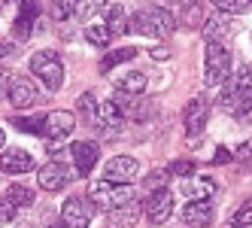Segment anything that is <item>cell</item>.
<instances>
[{"label":"cell","mask_w":252,"mask_h":228,"mask_svg":"<svg viewBox=\"0 0 252 228\" xmlns=\"http://www.w3.org/2000/svg\"><path fill=\"white\" fill-rule=\"evenodd\" d=\"M219 107L231 116H243L252 110V67L249 64L237 67V73L228 76V82L222 85Z\"/></svg>","instance_id":"1"},{"label":"cell","mask_w":252,"mask_h":228,"mask_svg":"<svg viewBox=\"0 0 252 228\" xmlns=\"http://www.w3.org/2000/svg\"><path fill=\"white\" fill-rule=\"evenodd\" d=\"M176 31V15L164 6H146L128 19V33L140 37H170Z\"/></svg>","instance_id":"2"},{"label":"cell","mask_w":252,"mask_h":228,"mask_svg":"<svg viewBox=\"0 0 252 228\" xmlns=\"http://www.w3.org/2000/svg\"><path fill=\"white\" fill-rule=\"evenodd\" d=\"M131 198H134L131 183H113V180L103 177V180H97V183L88 186V201L94 204V210H106V213H110L113 207L131 201Z\"/></svg>","instance_id":"3"},{"label":"cell","mask_w":252,"mask_h":228,"mask_svg":"<svg viewBox=\"0 0 252 228\" xmlns=\"http://www.w3.org/2000/svg\"><path fill=\"white\" fill-rule=\"evenodd\" d=\"M231 76V55L222 43H207V55H204V82L210 89H222Z\"/></svg>","instance_id":"4"},{"label":"cell","mask_w":252,"mask_h":228,"mask_svg":"<svg viewBox=\"0 0 252 228\" xmlns=\"http://www.w3.org/2000/svg\"><path fill=\"white\" fill-rule=\"evenodd\" d=\"M31 73L46 85V92H58L64 85V64L55 52H37L31 58Z\"/></svg>","instance_id":"5"},{"label":"cell","mask_w":252,"mask_h":228,"mask_svg":"<svg viewBox=\"0 0 252 228\" xmlns=\"http://www.w3.org/2000/svg\"><path fill=\"white\" fill-rule=\"evenodd\" d=\"M173 192L164 186V189H155V192H149L146 195V204H143V210H146V219L152 222V225H164V222H170V216H173Z\"/></svg>","instance_id":"6"},{"label":"cell","mask_w":252,"mask_h":228,"mask_svg":"<svg viewBox=\"0 0 252 228\" xmlns=\"http://www.w3.org/2000/svg\"><path fill=\"white\" fill-rule=\"evenodd\" d=\"M94 216V204L88 198H67L61 207V228H88Z\"/></svg>","instance_id":"7"},{"label":"cell","mask_w":252,"mask_h":228,"mask_svg":"<svg viewBox=\"0 0 252 228\" xmlns=\"http://www.w3.org/2000/svg\"><path fill=\"white\" fill-rule=\"evenodd\" d=\"M183 122H186V134H189V137H201L204 128H207V122H210V100H207L204 95L191 98L189 107H186Z\"/></svg>","instance_id":"8"},{"label":"cell","mask_w":252,"mask_h":228,"mask_svg":"<svg viewBox=\"0 0 252 228\" xmlns=\"http://www.w3.org/2000/svg\"><path fill=\"white\" fill-rule=\"evenodd\" d=\"M76 128V119L73 113H67V110H52L49 116H43V137L46 140H67L70 134H73Z\"/></svg>","instance_id":"9"},{"label":"cell","mask_w":252,"mask_h":228,"mask_svg":"<svg viewBox=\"0 0 252 228\" xmlns=\"http://www.w3.org/2000/svg\"><path fill=\"white\" fill-rule=\"evenodd\" d=\"M6 100L12 103V107H19V110H28V107H33V103L40 100L33 79H25V76H19V73H12V79H9V89H6Z\"/></svg>","instance_id":"10"},{"label":"cell","mask_w":252,"mask_h":228,"mask_svg":"<svg viewBox=\"0 0 252 228\" xmlns=\"http://www.w3.org/2000/svg\"><path fill=\"white\" fill-rule=\"evenodd\" d=\"M70 180V167L67 164H61V162H49V164H43L40 167V173H37V183H40V189H46V192H61Z\"/></svg>","instance_id":"11"},{"label":"cell","mask_w":252,"mask_h":228,"mask_svg":"<svg viewBox=\"0 0 252 228\" xmlns=\"http://www.w3.org/2000/svg\"><path fill=\"white\" fill-rule=\"evenodd\" d=\"M137 170H140L137 159H131V155H116V159L106 162L103 177L113 180V183H131V180L137 177Z\"/></svg>","instance_id":"12"},{"label":"cell","mask_w":252,"mask_h":228,"mask_svg":"<svg viewBox=\"0 0 252 228\" xmlns=\"http://www.w3.org/2000/svg\"><path fill=\"white\" fill-rule=\"evenodd\" d=\"M97 155H100L97 146L88 143V140H76V143L70 146V159H73L79 177H88V173H92V167L97 164Z\"/></svg>","instance_id":"13"},{"label":"cell","mask_w":252,"mask_h":228,"mask_svg":"<svg viewBox=\"0 0 252 228\" xmlns=\"http://www.w3.org/2000/svg\"><path fill=\"white\" fill-rule=\"evenodd\" d=\"M33 167V159L28 149H6L0 152V170L9 173V177H19V173H28Z\"/></svg>","instance_id":"14"},{"label":"cell","mask_w":252,"mask_h":228,"mask_svg":"<svg viewBox=\"0 0 252 228\" xmlns=\"http://www.w3.org/2000/svg\"><path fill=\"white\" fill-rule=\"evenodd\" d=\"M183 192L189 195V201H213L219 186H216V180H210V177H194V173H189L183 180Z\"/></svg>","instance_id":"15"},{"label":"cell","mask_w":252,"mask_h":228,"mask_svg":"<svg viewBox=\"0 0 252 228\" xmlns=\"http://www.w3.org/2000/svg\"><path fill=\"white\" fill-rule=\"evenodd\" d=\"M140 216H143V204L131 198V201L110 210V228H134Z\"/></svg>","instance_id":"16"},{"label":"cell","mask_w":252,"mask_h":228,"mask_svg":"<svg viewBox=\"0 0 252 228\" xmlns=\"http://www.w3.org/2000/svg\"><path fill=\"white\" fill-rule=\"evenodd\" d=\"M183 222L189 228H207L213 222V204L210 201H189V207L183 210Z\"/></svg>","instance_id":"17"},{"label":"cell","mask_w":252,"mask_h":228,"mask_svg":"<svg viewBox=\"0 0 252 228\" xmlns=\"http://www.w3.org/2000/svg\"><path fill=\"white\" fill-rule=\"evenodd\" d=\"M231 22H228V15L225 12H213L210 19L204 22V37H207V43H222V40H228L231 37Z\"/></svg>","instance_id":"18"},{"label":"cell","mask_w":252,"mask_h":228,"mask_svg":"<svg viewBox=\"0 0 252 228\" xmlns=\"http://www.w3.org/2000/svg\"><path fill=\"white\" fill-rule=\"evenodd\" d=\"M122 119H125V113H122V107L116 100H103V103H97V113H94V122L100 128H122Z\"/></svg>","instance_id":"19"},{"label":"cell","mask_w":252,"mask_h":228,"mask_svg":"<svg viewBox=\"0 0 252 228\" xmlns=\"http://www.w3.org/2000/svg\"><path fill=\"white\" fill-rule=\"evenodd\" d=\"M146 85H149V79H146V73H140V70H131V73H122L119 79H116V89L122 92V95H143L146 92Z\"/></svg>","instance_id":"20"},{"label":"cell","mask_w":252,"mask_h":228,"mask_svg":"<svg viewBox=\"0 0 252 228\" xmlns=\"http://www.w3.org/2000/svg\"><path fill=\"white\" fill-rule=\"evenodd\" d=\"M15 210H28V207H33V201H37V195H33V189H28V186H22V183H12L9 189H6V195H3Z\"/></svg>","instance_id":"21"},{"label":"cell","mask_w":252,"mask_h":228,"mask_svg":"<svg viewBox=\"0 0 252 228\" xmlns=\"http://www.w3.org/2000/svg\"><path fill=\"white\" fill-rule=\"evenodd\" d=\"M82 37L88 40V43H92V46H97V49H103L106 43H110L113 40V31L110 28H106V22H92V25H85V31H82Z\"/></svg>","instance_id":"22"},{"label":"cell","mask_w":252,"mask_h":228,"mask_svg":"<svg viewBox=\"0 0 252 228\" xmlns=\"http://www.w3.org/2000/svg\"><path fill=\"white\" fill-rule=\"evenodd\" d=\"M140 52L134 49V46H122V49H113L110 55H106L103 61H100V70L103 73H110V70L116 67V64H125V61H131V58H137Z\"/></svg>","instance_id":"23"},{"label":"cell","mask_w":252,"mask_h":228,"mask_svg":"<svg viewBox=\"0 0 252 228\" xmlns=\"http://www.w3.org/2000/svg\"><path fill=\"white\" fill-rule=\"evenodd\" d=\"M106 28L113 31V37H116V33H128V15H125L122 6H110V15H106Z\"/></svg>","instance_id":"24"},{"label":"cell","mask_w":252,"mask_h":228,"mask_svg":"<svg viewBox=\"0 0 252 228\" xmlns=\"http://www.w3.org/2000/svg\"><path fill=\"white\" fill-rule=\"evenodd\" d=\"M213 6L216 12H225V15H243L252 6V0H213Z\"/></svg>","instance_id":"25"},{"label":"cell","mask_w":252,"mask_h":228,"mask_svg":"<svg viewBox=\"0 0 252 228\" xmlns=\"http://www.w3.org/2000/svg\"><path fill=\"white\" fill-rule=\"evenodd\" d=\"M33 19H37V15L22 12L19 19H15V25H12V37H15V40H28L31 33H33Z\"/></svg>","instance_id":"26"},{"label":"cell","mask_w":252,"mask_h":228,"mask_svg":"<svg viewBox=\"0 0 252 228\" xmlns=\"http://www.w3.org/2000/svg\"><path fill=\"white\" fill-rule=\"evenodd\" d=\"M12 125L19 131H25V134H40L43 131V116H28V119L12 116Z\"/></svg>","instance_id":"27"},{"label":"cell","mask_w":252,"mask_h":228,"mask_svg":"<svg viewBox=\"0 0 252 228\" xmlns=\"http://www.w3.org/2000/svg\"><path fill=\"white\" fill-rule=\"evenodd\" d=\"M73 9H76V0H52V19L55 22H64V19H70L73 15Z\"/></svg>","instance_id":"28"},{"label":"cell","mask_w":252,"mask_h":228,"mask_svg":"<svg viewBox=\"0 0 252 228\" xmlns=\"http://www.w3.org/2000/svg\"><path fill=\"white\" fill-rule=\"evenodd\" d=\"M231 222H237V225H243V228L252 225V198H246L237 210H234V219H231Z\"/></svg>","instance_id":"29"},{"label":"cell","mask_w":252,"mask_h":228,"mask_svg":"<svg viewBox=\"0 0 252 228\" xmlns=\"http://www.w3.org/2000/svg\"><path fill=\"white\" fill-rule=\"evenodd\" d=\"M100 6H106V0H76V9H73V15H92V12H97Z\"/></svg>","instance_id":"30"},{"label":"cell","mask_w":252,"mask_h":228,"mask_svg":"<svg viewBox=\"0 0 252 228\" xmlns=\"http://www.w3.org/2000/svg\"><path fill=\"white\" fill-rule=\"evenodd\" d=\"M167 183V173L164 170H152L149 177H146V192H155V189H164Z\"/></svg>","instance_id":"31"},{"label":"cell","mask_w":252,"mask_h":228,"mask_svg":"<svg viewBox=\"0 0 252 228\" xmlns=\"http://www.w3.org/2000/svg\"><path fill=\"white\" fill-rule=\"evenodd\" d=\"M15 213H19V210H15L6 198H0V225H6V222H12L15 219Z\"/></svg>","instance_id":"32"},{"label":"cell","mask_w":252,"mask_h":228,"mask_svg":"<svg viewBox=\"0 0 252 228\" xmlns=\"http://www.w3.org/2000/svg\"><path fill=\"white\" fill-rule=\"evenodd\" d=\"M79 110L94 122V113H97V107H94V95H82V98H79Z\"/></svg>","instance_id":"33"},{"label":"cell","mask_w":252,"mask_h":228,"mask_svg":"<svg viewBox=\"0 0 252 228\" xmlns=\"http://www.w3.org/2000/svg\"><path fill=\"white\" fill-rule=\"evenodd\" d=\"M170 173H173V177H189V173H194V164L191 162H173Z\"/></svg>","instance_id":"34"},{"label":"cell","mask_w":252,"mask_h":228,"mask_svg":"<svg viewBox=\"0 0 252 228\" xmlns=\"http://www.w3.org/2000/svg\"><path fill=\"white\" fill-rule=\"evenodd\" d=\"M9 79H12V70H0V98H6V89H9Z\"/></svg>","instance_id":"35"},{"label":"cell","mask_w":252,"mask_h":228,"mask_svg":"<svg viewBox=\"0 0 252 228\" xmlns=\"http://www.w3.org/2000/svg\"><path fill=\"white\" fill-rule=\"evenodd\" d=\"M149 55H152V58H155V61H167V58H170V52H167V49H164V46H155V49H152V52H149Z\"/></svg>","instance_id":"36"},{"label":"cell","mask_w":252,"mask_h":228,"mask_svg":"<svg viewBox=\"0 0 252 228\" xmlns=\"http://www.w3.org/2000/svg\"><path fill=\"white\" fill-rule=\"evenodd\" d=\"M6 55H12V43L9 40H0V58H6Z\"/></svg>","instance_id":"37"},{"label":"cell","mask_w":252,"mask_h":228,"mask_svg":"<svg viewBox=\"0 0 252 228\" xmlns=\"http://www.w3.org/2000/svg\"><path fill=\"white\" fill-rule=\"evenodd\" d=\"M216 162H219V164H225V162H231V155H228V149H219V155H216Z\"/></svg>","instance_id":"38"},{"label":"cell","mask_w":252,"mask_h":228,"mask_svg":"<svg viewBox=\"0 0 252 228\" xmlns=\"http://www.w3.org/2000/svg\"><path fill=\"white\" fill-rule=\"evenodd\" d=\"M0 146H3V128H0Z\"/></svg>","instance_id":"39"},{"label":"cell","mask_w":252,"mask_h":228,"mask_svg":"<svg viewBox=\"0 0 252 228\" xmlns=\"http://www.w3.org/2000/svg\"><path fill=\"white\" fill-rule=\"evenodd\" d=\"M46 228H58V225H55V222H49V225H46Z\"/></svg>","instance_id":"40"},{"label":"cell","mask_w":252,"mask_h":228,"mask_svg":"<svg viewBox=\"0 0 252 228\" xmlns=\"http://www.w3.org/2000/svg\"><path fill=\"white\" fill-rule=\"evenodd\" d=\"M231 228H243V225H237V222H231Z\"/></svg>","instance_id":"41"},{"label":"cell","mask_w":252,"mask_h":228,"mask_svg":"<svg viewBox=\"0 0 252 228\" xmlns=\"http://www.w3.org/2000/svg\"><path fill=\"white\" fill-rule=\"evenodd\" d=\"M9 3H25V0H9Z\"/></svg>","instance_id":"42"}]
</instances>
